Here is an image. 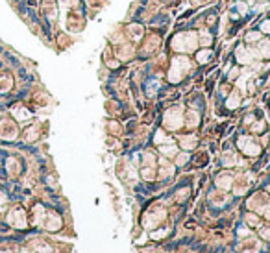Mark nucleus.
<instances>
[{"instance_id":"7ed1b4c3","label":"nucleus","mask_w":270,"mask_h":253,"mask_svg":"<svg viewBox=\"0 0 270 253\" xmlns=\"http://www.w3.org/2000/svg\"><path fill=\"white\" fill-rule=\"evenodd\" d=\"M263 30H264V32H270V21H267L263 24Z\"/></svg>"},{"instance_id":"f03ea898","label":"nucleus","mask_w":270,"mask_h":253,"mask_svg":"<svg viewBox=\"0 0 270 253\" xmlns=\"http://www.w3.org/2000/svg\"><path fill=\"white\" fill-rule=\"evenodd\" d=\"M237 54H239V55H237V57H239V61H244V63H248V61H250V57H248L246 50H242V48H241Z\"/></svg>"},{"instance_id":"f257e3e1","label":"nucleus","mask_w":270,"mask_h":253,"mask_svg":"<svg viewBox=\"0 0 270 253\" xmlns=\"http://www.w3.org/2000/svg\"><path fill=\"white\" fill-rule=\"evenodd\" d=\"M259 50H261L263 57H268V55H270V43H268V41L261 43V46H259Z\"/></svg>"}]
</instances>
